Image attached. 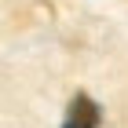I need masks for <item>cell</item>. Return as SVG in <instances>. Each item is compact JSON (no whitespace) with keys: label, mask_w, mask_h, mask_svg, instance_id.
I'll return each instance as SVG.
<instances>
[{"label":"cell","mask_w":128,"mask_h":128,"mask_svg":"<svg viewBox=\"0 0 128 128\" xmlns=\"http://www.w3.org/2000/svg\"><path fill=\"white\" fill-rule=\"evenodd\" d=\"M62 128H99V106L88 95H77L70 102V114L62 121Z\"/></svg>","instance_id":"1"}]
</instances>
